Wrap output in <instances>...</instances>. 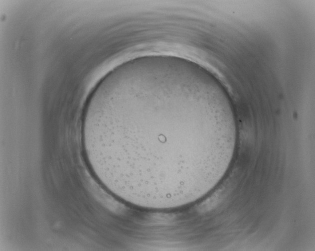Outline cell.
I'll return each mask as SVG.
<instances>
[{
  "instance_id": "obj_1",
  "label": "cell",
  "mask_w": 315,
  "mask_h": 251,
  "mask_svg": "<svg viewBox=\"0 0 315 251\" xmlns=\"http://www.w3.org/2000/svg\"><path fill=\"white\" fill-rule=\"evenodd\" d=\"M173 85H123L96 98L88 133L102 162L123 178L150 187H176L198 177L215 157L222 120L182 114Z\"/></svg>"
}]
</instances>
